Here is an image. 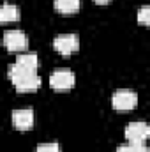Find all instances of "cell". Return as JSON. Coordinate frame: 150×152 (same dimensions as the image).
<instances>
[{"instance_id": "obj_1", "label": "cell", "mask_w": 150, "mask_h": 152, "mask_svg": "<svg viewBox=\"0 0 150 152\" xmlns=\"http://www.w3.org/2000/svg\"><path fill=\"white\" fill-rule=\"evenodd\" d=\"M50 83L57 90H66L74 85V73L69 69H57L50 76Z\"/></svg>"}, {"instance_id": "obj_2", "label": "cell", "mask_w": 150, "mask_h": 152, "mask_svg": "<svg viewBox=\"0 0 150 152\" xmlns=\"http://www.w3.org/2000/svg\"><path fill=\"white\" fill-rule=\"evenodd\" d=\"M149 133L150 129L145 122H131L125 127V138L131 143H143L149 138Z\"/></svg>"}, {"instance_id": "obj_3", "label": "cell", "mask_w": 150, "mask_h": 152, "mask_svg": "<svg viewBox=\"0 0 150 152\" xmlns=\"http://www.w3.org/2000/svg\"><path fill=\"white\" fill-rule=\"evenodd\" d=\"M138 103V96L133 90H117L111 97V104L117 110H131Z\"/></svg>"}, {"instance_id": "obj_4", "label": "cell", "mask_w": 150, "mask_h": 152, "mask_svg": "<svg viewBox=\"0 0 150 152\" xmlns=\"http://www.w3.org/2000/svg\"><path fill=\"white\" fill-rule=\"evenodd\" d=\"M14 83V87L21 92H28V90H36L41 85V78L37 76L36 71H25L23 75H20L18 78L11 80Z\"/></svg>"}, {"instance_id": "obj_5", "label": "cell", "mask_w": 150, "mask_h": 152, "mask_svg": "<svg viewBox=\"0 0 150 152\" xmlns=\"http://www.w3.org/2000/svg\"><path fill=\"white\" fill-rule=\"evenodd\" d=\"M4 44L9 50H25L28 46V37L25 36L23 30L12 28V30H7L4 34Z\"/></svg>"}, {"instance_id": "obj_6", "label": "cell", "mask_w": 150, "mask_h": 152, "mask_svg": "<svg viewBox=\"0 0 150 152\" xmlns=\"http://www.w3.org/2000/svg\"><path fill=\"white\" fill-rule=\"evenodd\" d=\"M78 37H76L74 34H64V36H58V37H55L53 41V46H55V50L58 51V53H64V55H69V53H73L78 50Z\"/></svg>"}, {"instance_id": "obj_7", "label": "cell", "mask_w": 150, "mask_h": 152, "mask_svg": "<svg viewBox=\"0 0 150 152\" xmlns=\"http://www.w3.org/2000/svg\"><path fill=\"white\" fill-rule=\"evenodd\" d=\"M12 122L18 129H28L34 124V112L30 108H21L12 112Z\"/></svg>"}, {"instance_id": "obj_8", "label": "cell", "mask_w": 150, "mask_h": 152, "mask_svg": "<svg viewBox=\"0 0 150 152\" xmlns=\"http://www.w3.org/2000/svg\"><path fill=\"white\" fill-rule=\"evenodd\" d=\"M14 64H18V66H21L23 69H28V71H36V67L39 66V58L36 53H21V55H18V58H16V62Z\"/></svg>"}, {"instance_id": "obj_9", "label": "cell", "mask_w": 150, "mask_h": 152, "mask_svg": "<svg viewBox=\"0 0 150 152\" xmlns=\"http://www.w3.org/2000/svg\"><path fill=\"white\" fill-rule=\"evenodd\" d=\"M20 16V9L14 4H2L0 5V20L2 21H14Z\"/></svg>"}, {"instance_id": "obj_10", "label": "cell", "mask_w": 150, "mask_h": 152, "mask_svg": "<svg viewBox=\"0 0 150 152\" xmlns=\"http://www.w3.org/2000/svg\"><path fill=\"white\" fill-rule=\"evenodd\" d=\"M55 9L60 12H74L79 9V0H55Z\"/></svg>"}, {"instance_id": "obj_11", "label": "cell", "mask_w": 150, "mask_h": 152, "mask_svg": "<svg viewBox=\"0 0 150 152\" xmlns=\"http://www.w3.org/2000/svg\"><path fill=\"white\" fill-rule=\"evenodd\" d=\"M117 152H149L143 143H129V145H120Z\"/></svg>"}, {"instance_id": "obj_12", "label": "cell", "mask_w": 150, "mask_h": 152, "mask_svg": "<svg viewBox=\"0 0 150 152\" xmlns=\"http://www.w3.org/2000/svg\"><path fill=\"white\" fill-rule=\"evenodd\" d=\"M36 152H60V147H58V143H42V145H39L37 147V151Z\"/></svg>"}, {"instance_id": "obj_13", "label": "cell", "mask_w": 150, "mask_h": 152, "mask_svg": "<svg viewBox=\"0 0 150 152\" xmlns=\"http://www.w3.org/2000/svg\"><path fill=\"white\" fill-rule=\"evenodd\" d=\"M138 20H140V23H145V25L150 21V7L149 5H145V7L140 9V12H138Z\"/></svg>"}, {"instance_id": "obj_14", "label": "cell", "mask_w": 150, "mask_h": 152, "mask_svg": "<svg viewBox=\"0 0 150 152\" xmlns=\"http://www.w3.org/2000/svg\"><path fill=\"white\" fill-rule=\"evenodd\" d=\"M95 2H99V4H103V2H108V0H95Z\"/></svg>"}]
</instances>
